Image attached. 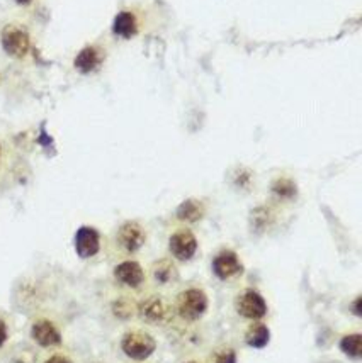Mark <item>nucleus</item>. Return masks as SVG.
<instances>
[{"label": "nucleus", "instance_id": "nucleus-11", "mask_svg": "<svg viewBox=\"0 0 362 363\" xmlns=\"http://www.w3.org/2000/svg\"><path fill=\"white\" fill-rule=\"evenodd\" d=\"M114 277L119 280L121 284L128 285V287H138V285L143 284L145 272L140 267V263L124 262V263H119V265L116 267Z\"/></svg>", "mask_w": 362, "mask_h": 363}, {"label": "nucleus", "instance_id": "nucleus-9", "mask_svg": "<svg viewBox=\"0 0 362 363\" xmlns=\"http://www.w3.org/2000/svg\"><path fill=\"white\" fill-rule=\"evenodd\" d=\"M169 306L165 304V301L160 297H150L145 302H141L140 306V316L150 324H158L163 323L169 318Z\"/></svg>", "mask_w": 362, "mask_h": 363}, {"label": "nucleus", "instance_id": "nucleus-22", "mask_svg": "<svg viewBox=\"0 0 362 363\" xmlns=\"http://www.w3.org/2000/svg\"><path fill=\"white\" fill-rule=\"evenodd\" d=\"M361 302H362V299L361 297H357V299L354 301V308H352V311H354L356 313V316H361Z\"/></svg>", "mask_w": 362, "mask_h": 363}, {"label": "nucleus", "instance_id": "nucleus-23", "mask_svg": "<svg viewBox=\"0 0 362 363\" xmlns=\"http://www.w3.org/2000/svg\"><path fill=\"white\" fill-rule=\"evenodd\" d=\"M17 4H21V6H26V4H29L31 2V0H16Z\"/></svg>", "mask_w": 362, "mask_h": 363}, {"label": "nucleus", "instance_id": "nucleus-13", "mask_svg": "<svg viewBox=\"0 0 362 363\" xmlns=\"http://www.w3.org/2000/svg\"><path fill=\"white\" fill-rule=\"evenodd\" d=\"M202 214H204V206H202V202L196 201V199H187L177 209V218L185 223L199 221Z\"/></svg>", "mask_w": 362, "mask_h": 363}, {"label": "nucleus", "instance_id": "nucleus-1", "mask_svg": "<svg viewBox=\"0 0 362 363\" xmlns=\"http://www.w3.org/2000/svg\"><path fill=\"white\" fill-rule=\"evenodd\" d=\"M121 348L133 360H146L157 348V343L148 333L129 331L121 341Z\"/></svg>", "mask_w": 362, "mask_h": 363}, {"label": "nucleus", "instance_id": "nucleus-6", "mask_svg": "<svg viewBox=\"0 0 362 363\" xmlns=\"http://www.w3.org/2000/svg\"><path fill=\"white\" fill-rule=\"evenodd\" d=\"M118 241L128 253H135L145 245L146 233L145 229L141 228V224H138L135 221H128L119 228Z\"/></svg>", "mask_w": 362, "mask_h": 363}, {"label": "nucleus", "instance_id": "nucleus-18", "mask_svg": "<svg viewBox=\"0 0 362 363\" xmlns=\"http://www.w3.org/2000/svg\"><path fill=\"white\" fill-rule=\"evenodd\" d=\"M273 190L279 197H292L296 194V185L287 179H279L274 182Z\"/></svg>", "mask_w": 362, "mask_h": 363}, {"label": "nucleus", "instance_id": "nucleus-7", "mask_svg": "<svg viewBox=\"0 0 362 363\" xmlns=\"http://www.w3.org/2000/svg\"><path fill=\"white\" fill-rule=\"evenodd\" d=\"M213 272L218 279L230 280L243 272V265H241V262L238 260L235 252L226 250V252H221L213 260Z\"/></svg>", "mask_w": 362, "mask_h": 363}, {"label": "nucleus", "instance_id": "nucleus-5", "mask_svg": "<svg viewBox=\"0 0 362 363\" xmlns=\"http://www.w3.org/2000/svg\"><path fill=\"white\" fill-rule=\"evenodd\" d=\"M170 253L180 262H187L196 255L197 250V240L189 229H179L174 235L170 236L169 241Z\"/></svg>", "mask_w": 362, "mask_h": 363}, {"label": "nucleus", "instance_id": "nucleus-16", "mask_svg": "<svg viewBox=\"0 0 362 363\" xmlns=\"http://www.w3.org/2000/svg\"><path fill=\"white\" fill-rule=\"evenodd\" d=\"M340 348H342V352L346 353V355L357 360V358H361L362 355V336L359 333L346 336V338H342V341H340Z\"/></svg>", "mask_w": 362, "mask_h": 363}, {"label": "nucleus", "instance_id": "nucleus-21", "mask_svg": "<svg viewBox=\"0 0 362 363\" xmlns=\"http://www.w3.org/2000/svg\"><path fill=\"white\" fill-rule=\"evenodd\" d=\"M45 363H72V360H68L67 357H62V355H55V357H51L50 360H46Z\"/></svg>", "mask_w": 362, "mask_h": 363}, {"label": "nucleus", "instance_id": "nucleus-12", "mask_svg": "<svg viewBox=\"0 0 362 363\" xmlns=\"http://www.w3.org/2000/svg\"><path fill=\"white\" fill-rule=\"evenodd\" d=\"M101 62H102L101 51L94 46H87V48H84L79 55H77L73 65H75V68L79 72L90 73V72L96 70L99 65H101Z\"/></svg>", "mask_w": 362, "mask_h": 363}, {"label": "nucleus", "instance_id": "nucleus-20", "mask_svg": "<svg viewBox=\"0 0 362 363\" xmlns=\"http://www.w3.org/2000/svg\"><path fill=\"white\" fill-rule=\"evenodd\" d=\"M6 340H7V326H6V323L0 319V347L6 343Z\"/></svg>", "mask_w": 362, "mask_h": 363}, {"label": "nucleus", "instance_id": "nucleus-4", "mask_svg": "<svg viewBox=\"0 0 362 363\" xmlns=\"http://www.w3.org/2000/svg\"><path fill=\"white\" fill-rule=\"evenodd\" d=\"M235 308L240 316L252 319V321L262 319L267 314V304L264 297L257 291H252V289H245V291L238 294L235 301Z\"/></svg>", "mask_w": 362, "mask_h": 363}, {"label": "nucleus", "instance_id": "nucleus-15", "mask_svg": "<svg viewBox=\"0 0 362 363\" xmlns=\"http://www.w3.org/2000/svg\"><path fill=\"white\" fill-rule=\"evenodd\" d=\"M270 340V333L269 328L265 324H256L247 331L245 335V341H247L248 347L252 348H264Z\"/></svg>", "mask_w": 362, "mask_h": 363}, {"label": "nucleus", "instance_id": "nucleus-19", "mask_svg": "<svg viewBox=\"0 0 362 363\" xmlns=\"http://www.w3.org/2000/svg\"><path fill=\"white\" fill-rule=\"evenodd\" d=\"M214 363H236V355L235 352H231V350H228V352H223L219 353L216 362Z\"/></svg>", "mask_w": 362, "mask_h": 363}, {"label": "nucleus", "instance_id": "nucleus-8", "mask_svg": "<svg viewBox=\"0 0 362 363\" xmlns=\"http://www.w3.org/2000/svg\"><path fill=\"white\" fill-rule=\"evenodd\" d=\"M101 248V238L94 228L82 226L75 235V250L80 258H90L99 253Z\"/></svg>", "mask_w": 362, "mask_h": 363}, {"label": "nucleus", "instance_id": "nucleus-14", "mask_svg": "<svg viewBox=\"0 0 362 363\" xmlns=\"http://www.w3.org/2000/svg\"><path fill=\"white\" fill-rule=\"evenodd\" d=\"M138 31L136 17L131 12H119L114 19V33L121 38H131Z\"/></svg>", "mask_w": 362, "mask_h": 363}, {"label": "nucleus", "instance_id": "nucleus-25", "mask_svg": "<svg viewBox=\"0 0 362 363\" xmlns=\"http://www.w3.org/2000/svg\"><path fill=\"white\" fill-rule=\"evenodd\" d=\"M189 363H192V362H189Z\"/></svg>", "mask_w": 362, "mask_h": 363}, {"label": "nucleus", "instance_id": "nucleus-17", "mask_svg": "<svg viewBox=\"0 0 362 363\" xmlns=\"http://www.w3.org/2000/svg\"><path fill=\"white\" fill-rule=\"evenodd\" d=\"M153 275H155V279H157V282L167 284V282H170L172 279H175V277H177V272H175L174 265H172L169 260H162V262L155 263Z\"/></svg>", "mask_w": 362, "mask_h": 363}, {"label": "nucleus", "instance_id": "nucleus-2", "mask_svg": "<svg viewBox=\"0 0 362 363\" xmlns=\"http://www.w3.org/2000/svg\"><path fill=\"white\" fill-rule=\"evenodd\" d=\"M208 309V297L199 289H187L179 296L177 311L179 316L185 321H196Z\"/></svg>", "mask_w": 362, "mask_h": 363}, {"label": "nucleus", "instance_id": "nucleus-10", "mask_svg": "<svg viewBox=\"0 0 362 363\" xmlns=\"http://www.w3.org/2000/svg\"><path fill=\"white\" fill-rule=\"evenodd\" d=\"M31 335L33 340L36 341L38 345H41V347H55V345L62 343V335H60V331L53 326V323L46 321V319L34 323Z\"/></svg>", "mask_w": 362, "mask_h": 363}, {"label": "nucleus", "instance_id": "nucleus-24", "mask_svg": "<svg viewBox=\"0 0 362 363\" xmlns=\"http://www.w3.org/2000/svg\"><path fill=\"white\" fill-rule=\"evenodd\" d=\"M0 153H2V148H0Z\"/></svg>", "mask_w": 362, "mask_h": 363}, {"label": "nucleus", "instance_id": "nucleus-3", "mask_svg": "<svg viewBox=\"0 0 362 363\" xmlns=\"http://www.w3.org/2000/svg\"><path fill=\"white\" fill-rule=\"evenodd\" d=\"M2 46L12 58H24L31 48V38L23 26L9 24L2 31Z\"/></svg>", "mask_w": 362, "mask_h": 363}]
</instances>
